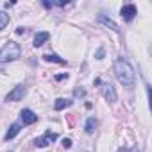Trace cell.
<instances>
[{"instance_id":"obj_1","label":"cell","mask_w":152,"mask_h":152,"mask_svg":"<svg viewBox=\"0 0 152 152\" xmlns=\"http://www.w3.org/2000/svg\"><path fill=\"white\" fill-rule=\"evenodd\" d=\"M115 75L120 84L127 86V88H132L134 83H136V72H134V66L124 59V57H118L115 61Z\"/></svg>"},{"instance_id":"obj_2","label":"cell","mask_w":152,"mask_h":152,"mask_svg":"<svg viewBox=\"0 0 152 152\" xmlns=\"http://www.w3.org/2000/svg\"><path fill=\"white\" fill-rule=\"evenodd\" d=\"M22 56V48L16 41H7L2 48H0V63H9L16 61Z\"/></svg>"},{"instance_id":"obj_3","label":"cell","mask_w":152,"mask_h":152,"mask_svg":"<svg viewBox=\"0 0 152 152\" xmlns=\"http://www.w3.org/2000/svg\"><path fill=\"white\" fill-rule=\"evenodd\" d=\"M99 88H100V91H102V95H104V99L107 100V102H116V91H115V86L111 84V83H107V81H100V84H99Z\"/></svg>"},{"instance_id":"obj_4","label":"cell","mask_w":152,"mask_h":152,"mask_svg":"<svg viewBox=\"0 0 152 152\" xmlns=\"http://www.w3.org/2000/svg\"><path fill=\"white\" fill-rule=\"evenodd\" d=\"M25 93H27V88H25L23 84H18V86H15V88L6 95V102H18V100H22V99L25 97Z\"/></svg>"},{"instance_id":"obj_5","label":"cell","mask_w":152,"mask_h":152,"mask_svg":"<svg viewBox=\"0 0 152 152\" xmlns=\"http://www.w3.org/2000/svg\"><path fill=\"white\" fill-rule=\"evenodd\" d=\"M56 140H57V132L47 131L43 136H39V138H36V140H34V145H36V147H39V148H43V147H47V145L54 143Z\"/></svg>"},{"instance_id":"obj_6","label":"cell","mask_w":152,"mask_h":152,"mask_svg":"<svg viewBox=\"0 0 152 152\" xmlns=\"http://www.w3.org/2000/svg\"><path fill=\"white\" fill-rule=\"evenodd\" d=\"M120 15H122V18H124L125 22H132V20H134V16L138 15V9H136V6H134V4H125V6H122Z\"/></svg>"},{"instance_id":"obj_7","label":"cell","mask_w":152,"mask_h":152,"mask_svg":"<svg viewBox=\"0 0 152 152\" xmlns=\"http://www.w3.org/2000/svg\"><path fill=\"white\" fill-rule=\"evenodd\" d=\"M20 120H22L23 125H32V124L38 122V115H36L32 109H23V111L20 113Z\"/></svg>"},{"instance_id":"obj_8","label":"cell","mask_w":152,"mask_h":152,"mask_svg":"<svg viewBox=\"0 0 152 152\" xmlns=\"http://www.w3.org/2000/svg\"><path fill=\"white\" fill-rule=\"evenodd\" d=\"M97 22H99L100 25H104V27L111 29L113 32H120V27H118V23H116V22H113L111 18H107L106 15H99V16H97Z\"/></svg>"},{"instance_id":"obj_9","label":"cell","mask_w":152,"mask_h":152,"mask_svg":"<svg viewBox=\"0 0 152 152\" xmlns=\"http://www.w3.org/2000/svg\"><path fill=\"white\" fill-rule=\"evenodd\" d=\"M48 39H50V34H48L47 31H41V32H38V34L34 36V47H36V48L41 47V45H45Z\"/></svg>"},{"instance_id":"obj_10","label":"cell","mask_w":152,"mask_h":152,"mask_svg":"<svg viewBox=\"0 0 152 152\" xmlns=\"http://www.w3.org/2000/svg\"><path fill=\"white\" fill-rule=\"evenodd\" d=\"M20 131H22V125H20V124H13V125H11V127L7 129V132H6V136H4V140H6V141H9V140H13V138H15V136H16V134L20 132Z\"/></svg>"},{"instance_id":"obj_11","label":"cell","mask_w":152,"mask_h":152,"mask_svg":"<svg viewBox=\"0 0 152 152\" xmlns=\"http://www.w3.org/2000/svg\"><path fill=\"white\" fill-rule=\"evenodd\" d=\"M72 104H73V100H68V99H57V100L54 102V109H56V111H63V109L70 107Z\"/></svg>"},{"instance_id":"obj_12","label":"cell","mask_w":152,"mask_h":152,"mask_svg":"<svg viewBox=\"0 0 152 152\" xmlns=\"http://www.w3.org/2000/svg\"><path fill=\"white\" fill-rule=\"evenodd\" d=\"M97 125H99L97 118H95V116H90V118L86 120V124H84V131H86L88 134H93L95 129H97Z\"/></svg>"},{"instance_id":"obj_13","label":"cell","mask_w":152,"mask_h":152,"mask_svg":"<svg viewBox=\"0 0 152 152\" xmlns=\"http://www.w3.org/2000/svg\"><path fill=\"white\" fill-rule=\"evenodd\" d=\"M43 59H45V61H48V63H57V64H66V59H63V57H59L57 54H45V56H43Z\"/></svg>"},{"instance_id":"obj_14","label":"cell","mask_w":152,"mask_h":152,"mask_svg":"<svg viewBox=\"0 0 152 152\" xmlns=\"http://www.w3.org/2000/svg\"><path fill=\"white\" fill-rule=\"evenodd\" d=\"M7 25H9V15L4 13V11H0V31L6 29Z\"/></svg>"},{"instance_id":"obj_15","label":"cell","mask_w":152,"mask_h":152,"mask_svg":"<svg viewBox=\"0 0 152 152\" xmlns=\"http://www.w3.org/2000/svg\"><path fill=\"white\" fill-rule=\"evenodd\" d=\"M73 95L77 97V99H79V97L83 99V97H86V91H84L83 88H75V90H73Z\"/></svg>"},{"instance_id":"obj_16","label":"cell","mask_w":152,"mask_h":152,"mask_svg":"<svg viewBox=\"0 0 152 152\" xmlns=\"http://www.w3.org/2000/svg\"><path fill=\"white\" fill-rule=\"evenodd\" d=\"M63 147H64V148H70V147H72V140H70V138H64V140H63Z\"/></svg>"},{"instance_id":"obj_17","label":"cell","mask_w":152,"mask_h":152,"mask_svg":"<svg viewBox=\"0 0 152 152\" xmlns=\"http://www.w3.org/2000/svg\"><path fill=\"white\" fill-rule=\"evenodd\" d=\"M66 77H68V73H59V75H56V81H63Z\"/></svg>"},{"instance_id":"obj_18","label":"cell","mask_w":152,"mask_h":152,"mask_svg":"<svg viewBox=\"0 0 152 152\" xmlns=\"http://www.w3.org/2000/svg\"><path fill=\"white\" fill-rule=\"evenodd\" d=\"M104 57V48H99V52H97V59H102Z\"/></svg>"},{"instance_id":"obj_19","label":"cell","mask_w":152,"mask_h":152,"mask_svg":"<svg viewBox=\"0 0 152 152\" xmlns=\"http://www.w3.org/2000/svg\"><path fill=\"white\" fill-rule=\"evenodd\" d=\"M120 152H140L136 147H132V148H124V150H120Z\"/></svg>"},{"instance_id":"obj_20","label":"cell","mask_w":152,"mask_h":152,"mask_svg":"<svg viewBox=\"0 0 152 152\" xmlns=\"http://www.w3.org/2000/svg\"><path fill=\"white\" fill-rule=\"evenodd\" d=\"M23 32H25V29H23V27H18V29H16V34H23Z\"/></svg>"},{"instance_id":"obj_21","label":"cell","mask_w":152,"mask_h":152,"mask_svg":"<svg viewBox=\"0 0 152 152\" xmlns=\"http://www.w3.org/2000/svg\"><path fill=\"white\" fill-rule=\"evenodd\" d=\"M9 152H13V150H9Z\"/></svg>"}]
</instances>
